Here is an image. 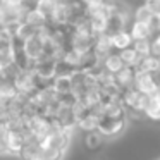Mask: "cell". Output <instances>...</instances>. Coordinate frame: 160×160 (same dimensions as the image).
<instances>
[{"label":"cell","mask_w":160,"mask_h":160,"mask_svg":"<svg viewBox=\"0 0 160 160\" xmlns=\"http://www.w3.org/2000/svg\"><path fill=\"white\" fill-rule=\"evenodd\" d=\"M72 78V76H71ZM71 78H64V76H57L53 78L52 81V90L55 91L59 97H64V95L72 93V79Z\"/></svg>","instance_id":"obj_9"},{"label":"cell","mask_w":160,"mask_h":160,"mask_svg":"<svg viewBox=\"0 0 160 160\" xmlns=\"http://www.w3.org/2000/svg\"><path fill=\"white\" fill-rule=\"evenodd\" d=\"M136 74H138V71L132 67H124L119 74H115V84L121 88L122 93L136 86Z\"/></svg>","instance_id":"obj_5"},{"label":"cell","mask_w":160,"mask_h":160,"mask_svg":"<svg viewBox=\"0 0 160 160\" xmlns=\"http://www.w3.org/2000/svg\"><path fill=\"white\" fill-rule=\"evenodd\" d=\"M136 71H138V72H148V74L158 76L160 74V62H158V59L148 55V57H145V59L141 60V64H139V67Z\"/></svg>","instance_id":"obj_14"},{"label":"cell","mask_w":160,"mask_h":160,"mask_svg":"<svg viewBox=\"0 0 160 160\" xmlns=\"http://www.w3.org/2000/svg\"><path fill=\"white\" fill-rule=\"evenodd\" d=\"M74 72H76V69H74L71 64H67L66 60H59V62H55V78L57 76L71 78Z\"/></svg>","instance_id":"obj_21"},{"label":"cell","mask_w":160,"mask_h":160,"mask_svg":"<svg viewBox=\"0 0 160 160\" xmlns=\"http://www.w3.org/2000/svg\"><path fill=\"white\" fill-rule=\"evenodd\" d=\"M153 18H155V14H153L152 11H148V9H146L143 4H138L134 7V12H132V21H138V22H145V24H148Z\"/></svg>","instance_id":"obj_17"},{"label":"cell","mask_w":160,"mask_h":160,"mask_svg":"<svg viewBox=\"0 0 160 160\" xmlns=\"http://www.w3.org/2000/svg\"><path fill=\"white\" fill-rule=\"evenodd\" d=\"M14 45H16L14 29L0 26V48H14Z\"/></svg>","instance_id":"obj_16"},{"label":"cell","mask_w":160,"mask_h":160,"mask_svg":"<svg viewBox=\"0 0 160 160\" xmlns=\"http://www.w3.org/2000/svg\"><path fill=\"white\" fill-rule=\"evenodd\" d=\"M158 62H160V57H158Z\"/></svg>","instance_id":"obj_27"},{"label":"cell","mask_w":160,"mask_h":160,"mask_svg":"<svg viewBox=\"0 0 160 160\" xmlns=\"http://www.w3.org/2000/svg\"><path fill=\"white\" fill-rule=\"evenodd\" d=\"M129 33H131V36H132V42H139V40H153L152 29H150V26L145 24V22L132 21L131 26H129Z\"/></svg>","instance_id":"obj_7"},{"label":"cell","mask_w":160,"mask_h":160,"mask_svg":"<svg viewBox=\"0 0 160 160\" xmlns=\"http://www.w3.org/2000/svg\"><path fill=\"white\" fill-rule=\"evenodd\" d=\"M141 4L145 5L148 11H152L155 16L160 14V0H141Z\"/></svg>","instance_id":"obj_24"},{"label":"cell","mask_w":160,"mask_h":160,"mask_svg":"<svg viewBox=\"0 0 160 160\" xmlns=\"http://www.w3.org/2000/svg\"><path fill=\"white\" fill-rule=\"evenodd\" d=\"M57 2H59V0H36V9H38L43 16H47V18L50 19L53 14V11H55V7H57Z\"/></svg>","instance_id":"obj_19"},{"label":"cell","mask_w":160,"mask_h":160,"mask_svg":"<svg viewBox=\"0 0 160 160\" xmlns=\"http://www.w3.org/2000/svg\"><path fill=\"white\" fill-rule=\"evenodd\" d=\"M119 55H121L122 62L126 64V67H132V69H138L139 64H141V60L145 59V57H141L138 52H136L134 48H126L122 50V52H119Z\"/></svg>","instance_id":"obj_13"},{"label":"cell","mask_w":160,"mask_h":160,"mask_svg":"<svg viewBox=\"0 0 160 160\" xmlns=\"http://www.w3.org/2000/svg\"><path fill=\"white\" fill-rule=\"evenodd\" d=\"M9 139H11V132L5 128H0V157H11Z\"/></svg>","instance_id":"obj_20"},{"label":"cell","mask_w":160,"mask_h":160,"mask_svg":"<svg viewBox=\"0 0 160 160\" xmlns=\"http://www.w3.org/2000/svg\"><path fill=\"white\" fill-rule=\"evenodd\" d=\"M115 50L112 47L110 42V36L108 35H97V40H95V45H93V55L97 57L100 62H103L108 55H112Z\"/></svg>","instance_id":"obj_4"},{"label":"cell","mask_w":160,"mask_h":160,"mask_svg":"<svg viewBox=\"0 0 160 160\" xmlns=\"http://www.w3.org/2000/svg\"><path fill=\"white\" fill-rule=\"evenodd\" d=\"M158 160H160V158H158Z\"/></svg>","instance_id":"obj_30"},{"label":"cell","mask_w":160,"mask_h":160,"mask_svg":"<svg viewBox=\"0 0 160 160\" xmlns=\"http://www.w3.org/2000/svg\"><path fill=\"white\" fill-rule=\"evenodd\" d=\"M0 128H2V126H0Z\"/></svg>","instance_id":"obj_29"},{"label":"cell","mask_w":160,"mask_h":160,"mask_svg":"<svg viewBox=\"0 0 160 160\" xmlns=\"http://www.w3.org/2000/svg\"><path fill=\"white\" fill-rule=\"evenodd\" d=\"M136 90L143 95H153L160 88V74H148V72H138L136 74Z\"/></svg>","instance_id":"obj_3"},{"label":"cell","mask_w":160,"mask_h":160,"mask_svg":"<svg viewBox=\"0 0 160 160\" xmlns=\"http://www.w3.org/2000/svg\"><path fill=\"white\" fill-rule=\"evenodd\" d=\"M83 143H84V148L90 150V152H97L103 146L105 143V138L100 134L98 131H93V132H86L83 136Z\"/></svg>","instance_id":"obj_11"},{"label":"cell","mask_w":160,"mask_h":160,"mask_svg":"<svg viewBox=\"0 0 160 160\" xmlns=\"http://www.w3.org/2000/svg\"><path fill=\"white\" fill-rule=\"evenodd\" d=\"M71 110H72V115H74V119H76V122H79L81 119H84L86 115L91 114V108L88 107L83 100H76V102H74V105L71 107Z\"/></svg>","instance_id":"obj_18"},{"label":"cell","mask_w":160,"mask_h":160,"mask_svg":"<svg viewBox=\"0 0 160 160\" xmlns=\"http://www.w3.org/2000/svg\"><path fill=\"white\" fill-rule=\"evenodd\" d=\"M0 26H2V2H0Z\"/></svg>","instance_id":"obj_26"},{"label":"cell","mask_w":160,"mask_h":160,"mask_svg":"<svg viewBox=\"0 0 160 160\" xmlns=\"http://www.w3.org/2000/svg\"><path fill=\"white\" fill-rule=\"evenodd\" d=\"M95 40H97V35L91 31L90 22L83 26H78V28H72L71 26V36H69V48L76 50L79 53H91L93 52V45Z\"/></svg>","instance_id":"obj_1"},{"label":"cell","mask_w":160,"mask_h":160,"mask_svg":"<svg viewBox=\"0 0 160 160\" xmlns=\"http://www.w3.org/2000/svg\"><path fill=\"white\" fill-rule=\"evenodd\" d=\"M98 126H100V117L91 112L90 115H86L84 119H81V121L78 122V131H81L83 134H86V132L98 131Z\"/></svg>","instance_id":"obj_12"},{"label":"cell","mask_w":160,"mask_h":160,"mask_svg":"<svg viewBox=\"0 0 160 160\" xmlns=\"http://www.w3.org/2000/svg\"><path fill=\"white\" fill-rule=\"evenodd\" d=\"M36 29L35 28H31L29 24H26L24 21L21 22L19 26H16L14 28V36H16V42H19V43H24V42H28L31 36H35L36 35Z\"/></svg>","instance_id":"obj_15"},{"label":"cell","mask_w":160,"mask_h":160,"mask_svg":"<svg viewBox=\"0 0 160 160\" xmlns=\"http://www.w3.org/2000/svg\"><path fill=\"white\" fill-rule=\"evenodd\" d=\"M110 42H112L114 50L119 53V52H122V50L132 47V36H131V33H129V29H126V31H119V33H115V35H112Z\"/></svg>","instance_id":"obj_8"},{"label":"cell","mask_w":160,"mask_h":160,"mask_svg":"<svg viewBox=\"0 0 160 160\" xmlns=\"http://www.w3.org/2000/svg\"><path fill=\"white\" fill-rule=\"evenodd\" d=\"M102 64H103V69L107 71V72L114 74V76H115V74H119V72H121V71L126 67V64L122 62L121 55H119L117 52H114L112 55H108Z\"/></svg>","instance_id":"obj_10"},{"label":"cell","mask_w":160,"mask_h":160,"mask_svg":"<svg viewBox=\"0 0 160 160\" xmlns=\"http://www.w3.org/2000/svg\"><path fill=\"white\" fill-rule=\"evenodd\" d=\"M83 4L86 5L88 9H95V7H100V5H103L105 0H83Z\"/></svg>","instance_id":"obj_25"},{"label":"cell","mask_w":160,"mask_h":160,"mask_svg":"<svg viewBox=\"0 0 160 160\" xmlns=\"http://www.w3.org/2000/svg\"><path fill=\"white\" fill-rule=\"evenodd\" d=\"M132 48H134L141 57H148L150 55V50H152V40H139V42H132Z\"/></svg>","instance_id":"obj_23"},{"label":"cell","mask_w":160,"mask_h":160,"mask_svg":"<svg viewBox=\"0 0 160 160\" xmlns=\"http://www.w3.org/2000/svg\"><path fill=\"white\" fill-rule=\"evenodd\" d=\"M128 128V121H114V119L100 117V126H98V132L103 136L105 139H114L121 136Z\"/></svg>","instance_id":"obj_2"},{"label":"cell","mask_w":160,"mask_h":160,"mask_svg":"<svg viewBox=\"0 0 160 160\" xmlns=\"http://www.w3.org/2000/svg\"><path fill=\"white\" fill-rule=\"evenodd\" d=\"M158 19H160V14H158Z\"/></svg>","instance_id":"obj_28"},{"label":"cell","mask_w":160,"mask_h":160,"mask_svg":"<svg viewBox=\"0 0 160 160\" xmlns=\"http://www.w3.org/2000/svg\"><path fill=\"white\" fill-rule=\"evenodd\" d=\"M14 66V48H0V69Z\"/></svg>","instance_id":"obj_22"},{"label":"cell","mask_w":160,"mask_h":160,"mask_svg":"<svg viewBox=\"0 0 160 160\" xmlns=\"http://www.w3.org/2000/svg\"><path fill=\"white\" fill-rule=\"evenodd\" d=\"M24 22H26V24H29L31 28H35L36 31H40V29L47 28V26L50 24V22H48V18H47V16H43L36 7L26 11V14H24Z\"/></svg>","instance_id":"obj_6"}]
</instances>
